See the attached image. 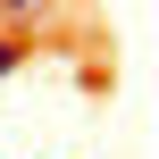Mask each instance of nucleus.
<instances>
[{
  "instance_id": "f257e3e1",
  "label": "nucleus",
  "mask_w": 159,
  "mask_h": 159,
  "mask_svg": "<svg viewBox=\"0 0 159 159\" xmlns=\"http://www.w3.org/2000/svg\"><path fill=\"white\" fill-rule=\"evenodd\" d=\"M25 50H34V42H17V34H8V42H0V75H17V67H25Z\"/></svg>"
}]
</instances>
